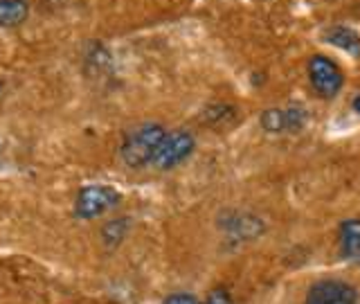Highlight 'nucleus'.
Returning <instances> with one entry per match:
<instances>
[{
    "label": "nucleus",
    "instance_id": "1",
    "mask_svg": "<svg viewBox=\"0 0 360 304\" xmlns=\"http://www.w3.org/2000/svg\"><path fill=\"white\" fill-rule=\"evenodd\" d=\"M165 135H167L165 127L155 122H146V124H140V127H135L127 138H124L122 149H120L124 165L131 169H142L146 165H151Z\"/></svg>",
    "mask_w": 360,
    "mask_h": 304
},
{
    "label": "nucleus",
    "instance_id": "2",
    "mask_svg": "<svg viewBox=\"0 0 360 304\" xmlns=\"http://www.w3.org/2000/svg\"><path fill=\"white\" fill-rule=\"evenodd\" d=\"M122 201L120 191L108 185H88L82 187L75 201V214L79 219H95L112 210Z\"/></svg>",
    "mask_w": 360,
    "mask_h": 304
},
{
    "label": "nucleus",
    "instance_id": "3",
    "mask_svg": "<svg viewBox=\"0 0 360 304\" xmlns=\"http://www.w3.org/2000/svg\"><path fill=\"white\" fill-rule=\"evenodd\" d=\"M307 70H309V82L318 95L335 97L338 93H340V88L345 84V77H342L340 65H338L335 61H331L329 56H324V54L311 56Z\"/></svg>",
    "mask_w": 360,
    "mask_h": 304
},
{
    "label": "nucleus",
    "instance_id": "4",
    "mask_svg": "<svg viewBox=\"0 0 360 304\" xmlns=\"http://www.w3.org/2000/svg\"><path fill=\"white\" fill-rule=\"evenodd\" d=\"M194 146H196V142H194V135H191V133L172 131V133H167L162 138L151 165L155 169H162V172H167V169H174L180 163L187 160V158L191 156V151H194Z\"/></svg>",
    "mask_w": 360,
    "mask_h": 304
},
{
    "label": "nucleus",
    "instance_id": "5",
    "mask_svg": "<svg viewBox=\"0 0 360 304\" xmlns=\"http://www.w3.org/2000/svg\"><path fill=\"white\" fill-rule=\"evenodd\" d=\"M307 304H358V291L342 279H322L309 289Z\"/></svg>",
    "mask_w": 360,
    "mask_h": 304
},
{
    "label": "nucleus",
    "instance_id": "6",
    "mask_svg": "<svg viewBox=\"0 0 360 304\" xmlns=\"http://www.w3.org/2000/svg\"><path fill=\"white\" fill-rule=\"evenodd\" d=\"M307 124V110L302 106L288 108H268L262 113V127L270 133H290L300 131Z\"/></svg>",
    "mask_w": 360,
    "mask_h": 304
},
{
    "label": "nucleus",
    "instance_id": "7",
    "mask_svg": "<svg viewBox=\"0 0 360 304\" xmlns=\"http://www.w3.org/2000/svg\"><path fill=\"white\" fill-rule=\"evenodd\" d=\"M340 253L347 262L360 264V219H349L340 225Z\"/></svg>",
    "mask_w": 360,
    "mask_h": 304
},
{
    "label": "nucleus",
    "instance_id": "8",
    "mask_svg": "<svg viewBox=\"0 0 360 304\" xmlns=\"http://www.w3.org/2000/svg\"><path fill=\"white\" fill-rule=\"evenodd\" d=\"M25 0H0V30L18 27L27 18Z\"/></svg>",
    "mask_w": 360,
    "mask_h": 304
},
{
    "label": "nucleus",
    "instance_id": "9",
    "mask_svg": "<svg viewBox=\"0 0 360 304\" xmlns=\"http://www.w3.org/2000/svg\"><path fill=\"white\" fill-rule=\"evenodd\" d=\"M262 230V221H257L255 217H245V214H230L228 225H225V232L239 236V239H250V236H257Z\"/></svg>",
    "mask_w": 360,
    "mask_h": 304
},
{
    "label": "nucleus",
    "instance_id": "10",
    "mask_svg": "<svg viewBox=\"0 0 360 304\" xmlns=\"http://www.w3.org/2000/svg\"><path fill=\"white\" fill-rule=\"evenodd\" d=\"M326 41H329L331 45H335V48H342V50L352 52V54L360 52L358 34L354 30H349V27H331L329 32H326Z\"/></svg>",
    "mask_w": 360,
    "mask_h": 304
},
{
    "label": "nucleus",
    "instance_id": "11",
    "mask_svg": "<svg viewBox=\"0 0 360 304\" xmlns=\"http://www.w3.org/2000/svg\"><path fill=\"white\" fill-rule=\"evenodd\" d=\"M129 232V221L127 219H112L108 221L104 228H101V239H104V243L108 248H115L122 243V239L127 236Z\"/></svg>",
    "mask_w": 360,
    "mask_h": 304
},
{
    "label": "nucleus",
    "instance_id": "12",
    "mask_svg": "<svg viewBox=\"0 0 360 304\" xmlns=\"http://www.w3.org/2000/svg\"><path fill=\"white\" fill-rule=\"evenodd\" d=\"M234 108L228 106V104H212L205 108V113H202V120H205V124H210V127H225V124H230L234 120Z\"/></svg>",
    "mask_w": 360,
    "mask_h": 304
},
{
    "label": "nucleus",
    "instance_id": "13",
    "mask_svg": "<svg viewBox=\"0 0 360 304\" xmlns=\"http://www.w3.org/2000/svg\"><path fill=\"white\" fill-rule=\"evenodd\" d=\"M205 304H234V300H232L230 291L225 289V286H214V289L207 293Z\"/></svg>",
    "mask_w": 360,
    "mask_h": 304
},
{
    "label": "nucleus",
    "instance_id": "14",
    "mask_svg": "<svg viewBox=\"0 0 360 304\" xmlns=\"http://www.w3.org/2000/svg\"><path fill=\"white\" fill-rule=\"evenodd\" d=\"M162 304H200L196 296H191V293H172V296H167Z\"/></svg>",
    "mask_w": 360,
    "mask_h": 304
},
{
    "label": "nucleus",
    "instance_id": "15",
    "mask_svg": "<svg viewBox=\"0 0 360 304\" xmlns=\"http://www.w3.org/2000/svg\"><path fill=\"white\" fill-rule=\"evenodd\" d=\"M354 110H356V113H360V97H356V99H354Z\"/></svg>",
    "mask_w": 360,
    "mask_h": 304
}]
</instances>
